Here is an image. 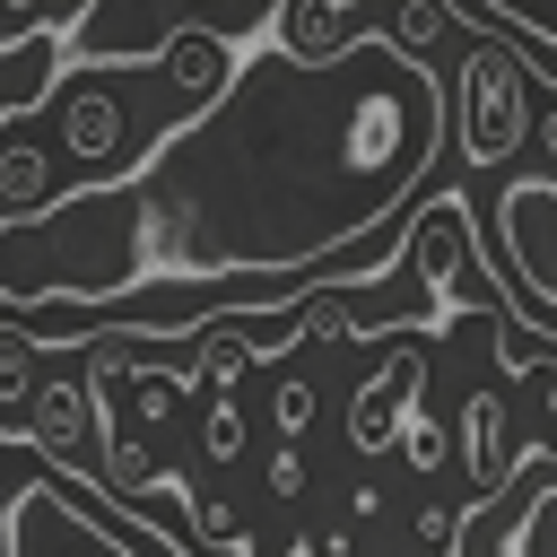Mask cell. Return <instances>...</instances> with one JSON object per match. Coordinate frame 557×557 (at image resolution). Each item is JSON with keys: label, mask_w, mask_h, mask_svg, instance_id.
I'll return each mask as SVG.
<instances>
[{"label": "cell", "mask_w": 557, "mask_h": 557, "mask_svg": "<svg viewBox=\"0 0 557 557\" xmlns=\"http://www.w3.org/2000/svg\"><path fill=\"white\" fill-rule=\"evenodd\" d=\"M531 139V61L513 44H479L461 61V148L479 165H505Z\"/></svg>", "instance_id": "cell-1"}, {"label": "cell", "mask_w": 557, "mask_h": 557, "mask_svg": "<svg viewBox=\"0 0 557 557\" xmlns=\"http://www.w3.org/2000/svg\"><path fill=\"white\" fill-rule=\"evenodd\" d=\"M548 218H557V174H531L505 191V235H513V270H522V305L531 322H548L557 278H548Z\"/></svg>", "instance_id": "cell-2"}, {"label": "cell", "mask_w": 557, "mask_h": 557, "mask_svg": "<svg viewBox=\"0 0 557 557\" xmlns=\"http://www.w3.org/2000/svg\"><path fill=\"white\" fill-rule=\"evenodd\" d=\"M235 61H244V52H235L226 35H209V26H174V35L157 44V70L174 78V96H183V104H209V96L235 78Z\"/></svg>", "instance_id": "cell-3"}, {"label": "cell", "mask_w": 557, "mask_h": 557, "mask_svg": "<svg viewBox=\"0 0 557 557\" xmlns=\"http://www.w3.org/2000/svg\"><path fill=\"white\" fill-rule=\"evenodd\" d=\"M453 17H496V26H513L531 78H557V0H453Z\"/></svg>", "instance_id": "cell-4"}, {"label": "cell", "mask_w": 557, "mask_h": 557, "mask_svg": "<svg viewBox=\"0 0 557 557\" xmlns=\"http://www.w3.org/2000/svg\"><path fill=\"white\" fill-rule=\"evenodd\" d=\"M87 9H96V0H70V35H78V26H87Z\"/></svg>", "instance_id": "cell-5"}]
</instances>
